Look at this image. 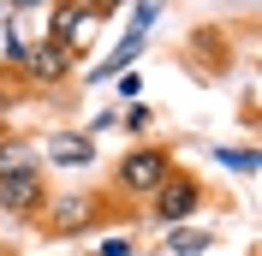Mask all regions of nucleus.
Masks as SVG:
<instances>
[{"mask_svg":"<svg viewBox=\"0 0 262 256\" xmlns=\"http://www.w3.org/2000/svg\"><path fill=\"white\" fill-rule=\"evenodd\" d=\"M114 221H137V208H119V203H114V191H54L30 226L42 232V239L66 244V239H90V232H107Z\"/></svg>","mask_w":262,"mask_h":256,"instance_id":"f257e3e1","label":"nucleus"},{"mask_svg":"<svg viewBox=\"0 0 262 256\" xmlns=\"http://www.w3.org/2000/svg\"><path fill=\"white\" fill-rule=\"evenodd\" d=\"M209 203H214V197H209V179L196 173V167H185V161H179V167L155 185V197L137 208V221H149V226H161V232H167V226H191Z\"/></svg>","mask_w":262,"mask_h":256,"instance_id":"f03ea898","label":"nucleus"},{"mask_svg":"<svg viewBox=\"0 0 262 256\" xmlns=\"http://www.w3.org/2000/svg\"><path fill=\"white\" fill-rule=\"evenodd\" d=\"M173 167H179V161H173V143H131L125 155L114 161V179H107V191L143 208L149 197H155V185H161Z\"/></svg>","mask_w":262,"mask_h":256,"instance_id":"7ed1b4c3","label":"nucleus"},{"mask_svg":"<svg viewBox=\"0 0 262 256\" xmlns=\"http://www.w3.org/2000/svg\"><path fill=\"white\" fill-rule=\"evenodd\" d=\"M78 60H83L78 48H60V42H30V48L12 60V72L30 83V90H60V83L78 78Z\"/></svg>","mask_w":262,"mask_h":256,"instance_id":"20e7f679","label":"nucleus"},{"mask_svg":"<svg viewBox=\"0 0 262 256\" xmlns=\"http://www.w3.org/2000/svg\"><path fill=\"white\" fill-rule=\"evenodd\" d=\"M48 197H54V185H48V167L0 173V215H6V221H36Z\"/></svg>","mask_w":262,"mask_h":256,"instance_id":"39448f33","label":"nucleus"},{"mask_svg":"<svg viewBox=\"0 0 262 256\" xmlns=\"http://www.w3.org/2000/svg\"><path fill=\"white\" fill-rule=\"evenodd\" d=\"M101 149L90 131H54L48 143H42V167H66V173H83V167H96Z\"/></svg>","mask_w":262,"mask_h":256,"instance_id":"423d86ee","label":"nucleus"},{"mask_svg":"<svg viewBox=\"0 0 262 256\" xmlns=\"http://www.w3.org/2000/svg\"><path fill=\"white\" fill-rule=\"evenodd\" d=\"M90 30H96V24H90V12H83V0H54L42 42H60V48H78L83 54V36H90Z\"/></svg>","mask_w":262,"mask_h":256,"instance_id":"0eeeda50","label":"nucleus"},{"mask_svg":"<svg viewBox=\"0 0 262 256\" xmlns=\"http://www.w3.org/2000/svg\"><path fill=\"white\" fill-rule=\"evenodd\" d=\"M209 244H214L209 226H167L161 232V256H203Z\"/></svg>","mask_w":262,"mask_h":256,"instance_id":"6e6552de","label":"nucleus"},{"mask_svg":"<svg viewBox=\"0 0 262 256\" xmlns=\"http://www.w3.org/2000/svg\"><path fill=\"white\" fill-rule=\"evenodd\" d=\"M24 167H42V155H36L18 131H6V137H0V173H24Z\"/></svg>","mask_w":262,"mask_h":256,"instance_id":"1a4fd4ad","label":"nucleus"},{"mask_svg":"<svg viewBox=\"0 0 262 256\" xmlns=\"http://www.w3.org/2000/svg\"><path fill=\"white\" fill-rule=\"evenodd\" d=\"M119 125H125V137H143V143H149V125H155V108H149V101H131V108L119 113Z\"/></svg>","mask_w":262,"mask_h":256,"instance_id":"9d476101","label":"nucleus"},{"mask_svg":"<svg viewBox=\"0 0 262 256\" xmlns=\"http://www.w3.org/2000/svg\"><path fill=\"white\" fill-rule=\"evenodd\" d=\"M167 12V0H131V24H125V30H155V18H161Z\"/></svg>","mask_w":262,"mask_h":256,"instance_id":"9b49d317","label":"nucleus"},{"mask_svg":"<svg viewBox=\"0 0 262 256\" xmlns=\"http://www.w3.org/2000/svg\"><path fill=\"white\" fill-rule=\"evenodd\" d=\"M96 256H137V232H101V244H96Z\"/></svg>","mask_w":262,"mask_h":256,"instance_id":"f8f14e48","label":"nucleus"},{"mask_svg":"<svg viewBox=\"0 0 262 256\" xmlns=\"http://www.w3.org/2000/svg\"><path fill=\"white\" fill-rule=\"evenodd\" d=\"M221 161H227L232 173H256V143H245V149H221Z\"/></svg>","mask_w":262,"mask_h":256,"instance_id":"ddd939ff","label":"nucleus"},{"mask_svg":"<svg viewBox=\"0 0 262 256\" xmlns=\"http://www.w3.org/2000/svg\"><path fill=\"white\" fill-rule=\"evenodd\" d=\"M119 6H131V0H83V12H90V24H101V18H114Z\"/></svg>","mask_w":262,"mask_h":256,"instance_id":"4468645a","label":"nucleus"},{"mask_svg":"<svg viewBox=\"0 0 262 256\" xmlns=\"http://www.w3.org/2000/svg\"><path fill=\"white\" fill-rule=\"evenodd\" d=\"M0 6H6V12H12V18H18V12H48L54 0H0Z\"/></svg>","mask_w":262,"mask_h":256,"instance_id":"2eb2a0df","label":"nucleus"},{"mask_svg":"<svg viewBox=\"0 0 262 256\" xmlns=\"http://www.w3.org/2000/svg\"><path fill=\"white\" fill-rule=\"evenodd\" d=\"M137 90H143V78H137V72H119V101H125V96L137 101Z\"/></svg>","mask_w":262,"mask_h":256,"instance_id":"dca6fc26","label":"nucleus"},{"mask_svg":"<svg viewBox=\"0 0 262 256\" xmlns=\"http://www.w3.org/2000/svg\"><path fill=\"white\" fill-rule=\"evenodd\" d=\"M6 18H12V12H6V6H0V30H6Z\"/></svg>","mask_w":262,"mask_h":256,"instance_id":"f3484780","label":"nucleus"}]
</instances>
